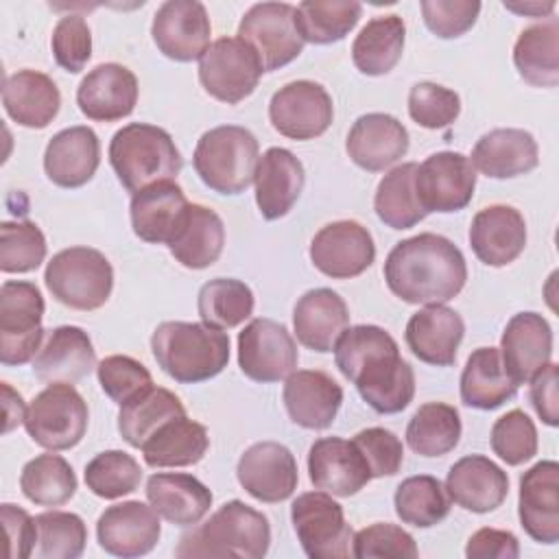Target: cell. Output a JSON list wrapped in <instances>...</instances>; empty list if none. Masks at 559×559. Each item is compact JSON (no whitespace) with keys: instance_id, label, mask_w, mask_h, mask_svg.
Here are the masks:
<instances>
[{"instance_id":"6da1fadb","label":"cell","mask_w":559,"mask_h":559,"mask_svg":"<svg viewBox=\"0 0 559 559\" xmlns=\"http://www.w3.org/2000/svg\"><path fill=\"white\" fill-rule=\"evenodd\" d=\"M334 360L376 413L393 415L413 402L415 371L384 328L367 323L347 328L334 345Z\"/></svg>"},{"instance_id":"7a4b0ae2","label":"cell","mask_w":559,"mask_h":559,"mask_svg":"<svg viewBox=\"0 0 559 559\" xmlns=\"http://www.w3.org/2000/svg\"><path fill=\"white\" fill-rule=\"evenodd\" d=\"M389 290L406 304H445L467 282V264L461 249L445 236L417 234L400 240L384 260Z\"/></svg>"},{"instance_id":"3957f363","label":"cell","mask_w":559,"mask_h":559,"mask_svg":"<svg viewBox=\"0 0 559 559\" xmlns=\"http://www.w3.org/2000/svg\"><path fill=\"white\" fill-rule=\"evenodd\" d=\"M151 349L162 371L181 384L205 382L229 362V336L207 323L164 321L151 336Z\"/></svg>"},{"instance_id":"277c9868","label":"cell","mask_w":559,"mask_h":559,"mask_svg":"<svg viewBox=\"0 0 559 559\" xmlns=\"http://www.w3.org/2000/svg\"><path fill=\"white\" fill-rule=\"evenodd\" d=\"M271 546V526L264 513L229 500L218 507L210 520L179 539L177 557H238L262 559Z\"/></svg>"},{"instance_id":"5b68a950","label":"cell","mask_w":559,"mask_h":559,"mask_svg":"<svg viewBox=\"0 0 559 559\" xmlns=\"http://www.w3.org/2000/svg\"><path fill=\"white\" fill-rule=\"evenodd\" d=\"M109 164L122 188L135 194L153 183L173 181L183 159L166 129L148 122H129L109 142Z\"/></svg>"},{"instance_id":"8992f818","label":"cell","mask_w":559,"mask_h":559,"mask_svg":"<svg viewBox=\"0 0 559 559\" xmlns=\"http://www.w3.org/2000/svg\"><path fill=\"white\" fill-rule=\"evenodd\" d=\"M260 146L255 135L238 124H221L205 131L192 155L199 179L218 194H240L255 177Z\"/></svg>"},{"instance_id":"52a82bcc","label":"cell","mask_w":559,"mask_h":559,"mask_svg":"<svg viewBox=\"0 0 559 559\" xmlns=\"http://www.w3.org/2000/svg\"><path fill=\"white\" fill-rule=\"evenodd\" d=\"M44 282L50 295L72 310L105 306L114 288L111 262L92 247H68L46 264Z\"/></svg>"},{"instance_id":"ba28073f","label":"cell","mask_w":559,"mask_h":559,"mask_svg":"<svg viewBox=\"0 0 559 559\" xmlns=\"http://www.w3.org/2000/svg\"><path fill=\"white\" fill-rule=\"evenodd\" d=\"M90 411L83 395L68 382L48 384L26 408L24 428L28 437L50 450L74 448L87 432Z\"/></svg>"},{"instance_id":"9c48e42d","label":"cell","mask_w":559,"mask_h":559,"mask_svg":"<svg viewBox=\"0 0 559 559\" xmlns=\"http://www.w3.org/2000/svg\"><path fill=\"white\" fill-rule=\"evenodd\" d=\"M44 297L33 282L9 280L0 286V362L7 367L33 360L44 341Z\"/></svg>"},{"instance_id":"30bf717a","label":"cell","mask_w":559,"mask_h":559,"mask_svg":"<svg viewBox=\"0 0 559 559\" xmlns=\"http://www.w3.org/2000/svg\"><path fill=\"white\" fill-rule=\"evenodd\" d=\"M295 535L310 559H345L352 555V526L343 507L328 491L299 493L290 504Z\"/></svg>"},{"instance_id":"8fae6325","label":"cell","mask_w":559,"mask_h":559,"mask_svg":"<svg viewBox=\"0 0 559 559\" xmlns=\"http://www.w3.org/2000/svg\"><path fill=\"white\" fill-rule=\"evenodd\" d=\"M238 37L253 48L264 72L295 61L306 44L297 26V7L288 2L253 4L238 24Z\"/></svg>"},{"instance_id":"7c38bea8","label":"cell","mask_w":559,"mask_h":559,"mask_svg":"<svg viewBox=\"0 0 559 559\" xmlns=\"http://www.w3.org/2000/svg\"><path fill=\"white\" fill-rule=\"evenodd\" d=\"M262 72L258 55L240 37L212 41L199 59V81L203 90L227 105H236L253 94Z\"/></svg>"},{"instance_id":"4fadbf2b","label":"cell","mask_w":559,"mask_h":559,"mask_svg":"<svg viewBox=\"0 0 559 559\" xmlns=\"http://www.w3.org/2000/svg\"><path fill=\"white\" fill-rule=\"evenodd\" d=\"M297 343L284 323L253 319L238 334V365L253 382H280L297 369Z\"/></svg>"},{"instance_id":"5bb4252c","label":"cell","mask_w":559,"mask_h":559,"mask_svg":"<svg viewBox=\"0 0 559 559\" xmlns=\"http://www.w3.org/2000/svg\"><path fill=\"white\" fill-rule=\"evenodd\" d=\"M476 188V168L456 151H441L417 164L415 194L426 214L463 210Z\"/></svg>"},{"instance_id":"9a60e30c","label":"cell","mask_w":559,"mask_h":559,"mask_svg":"<svg viewBox=\"0 0 559 559\" xmlns=\"http://www.w3.org/2000/svg\"><path fill=\"white\" fill-rule=\"evenodd\" d=\"M334 105L328 90L299 79L280 87L269 103V120L277 133L290 140H314L328 131Z\"/></svg>"},{"instance_id":"2e32d148","label":"cell","mask_w":559,"mask_h":559,"mask_svg":"<svg viewBox=\"0 0 559 559\" xmlns=\"http://www.w3.org/2000/svg\"><path fill=\"white\" fill-rule=\"evenodd\" d=\"M151 35L157 50L173 61H197L210 48L212 24L199 0H166L153 15Z\"/></svg>"},{"instance_id":"e0dca14e","label":"cell","mask_w":559,"mask_h":559,"mask_svg":"<svg viewBox=\"0 0 559 559\" xmlns=\"http://www.w3.org/2000/svg\"><path fill=\"white\" fill-rule=\"evenodd\" d=\"M310 260L317 271L332 280H352L373 264L376 245L360 223L334 221L314 234Z\"/></svg>"},{"instance_id":"ac0fdd59","label":"cell","mask_w":559,"mask_h":559,"mask_svg":"<svg viewBox=\"0 0 559 559\" xmlns=\"http://www.w3.org/2000/svg\"><path fill=\"white\" fill-rule=\"evenodd\" d=\"M240 487L255 500L275 504L293 496L299 483L293 452L277 441H258L249 445L236 465Z\"/></svg>"},{"instance_id":"d6986e66","label":"cell","mask_w":559,"mask_h":559,"mask_svg":"<svg viewBox=\"0 0 559 559\" xmlns=\"http://www.w3.org/2000/svg\"><path fill=\"white\" fill-rule=\"evenodd\" d=\"M162 535L159 513L140 500L107 507L96 522V537L105 552L122 559L148 555Z\"/></svg>"},{"instance_id":"ffe728a7","label":"cell","mask_w":559,"mask_h":559,"mask_svg":"<svg viewBox=\"0 0 559 559\" xmlns=\"http://www.w3.org/2000/svg\"><path fill=\"white\" fill-rule=\"evenodd\" d=\"M518 515L526 535L539 544L559 542V463L539 461L520 476Z\"/></svg>"},{"instance_id":"44dd1931","label":"cell","mask_w":559,"mask_h":559,"mask_svg":"<svg viewBox=\"0 0 559 559\" xmlns=\"http://www.w3.org/2000/svg\"><path fill=\"white\" fill-rule=\"evenodd\" d=\"M552 356V328L537 312H518L500 338V358L509 378L520 386L531 382Z\"/></svg>"},{"instance_id":"7402d4cb","label":"cell","mask_w":559,"mask_h":559,"mask_svg":"<svg viewBox=\"0 0 559 559\" xmlns=\"http://www.w3.org/2000/svg\"><path fill=\"white\" fill-rule=\"evenodd\" d=\"M310 483L338 498L358 493L369 480V467L354 445L341 437H321L308 450Z\"/></svg>"},{"instance_id":"603a6c76","label":"cell","mask_w":559,"mask_h":559,"mask_svg":"<svg viewBox=\"0 0 559 559\" xmlns=\"http://www.w3.org/2000/svg\"><path fill=\"white\" fill-rule=\"evenodd\" d=\"M138 103V79L120 63H100L76 87V105L94 122L127 118Z\"/></svg>"},{"instance_id":"cb8c5ba5","label":"cell","mask_w":559,"mask_h":559,"mask_svg":"<svg viewBox=\"0 0 559 559\" xmlns=\"http://www.w3.org/2000/svg\"><path fill=\"white\" fill-rule=\"evenodd\" d=\"M282 400L293 424L306 430H325L343 404V389L325 371L295 369L284 382Z\"/></svg>"},{"instance_id":"d4e9b609","label":"cell","mask_w":559,"mask_h":559,"mask_svg":"<svg viewBox=\"0 0 559 559\" xmlns=\"http://www.w3.org/2000/svg\"><path fill=\"white\" fill-rule=\"evenodd\" d=\"M345 151L358 168L380 173L406 155L408 131L391 114H365L352 124Z\"/></svg>"},{"instance_id":"484cf974","label":"cell","mask_w":559,"mask_h":559,"mask_svg":"<svg viewBox=\"0 0 559 559\" xmlns=\"http://www.w3.org/2000/svg\"><path fill=\"white\" fill-rule=\"evenodd\" d=\"M188 207L190 203L175 181L153 183L131 197L129 216L133 234L151 245H170Z\"/></svg>"},{"instance_id":"4316f807","label":"cell","mask_w":559,"mask_h":559,"mask_svg":"<svg viewBox=\"0 0 559 559\" xmlns=\"http://www.w3.org/2000/svg\"><path fill=\"white\" fill-rule=\"evenodd\" d=\"M469 247L487 266L511 264L526 247V223L513 205H487L472 218Z\"/></svg>"},{"instance_id":"83f0119b","label":"cell","mask_w":559,"mask_h":559,"mask_svg":"<svg viewBox=\"0 0 559 559\" xmlns=\"http://www.w3.org/2000/svg\"><path fill=\"white\" fill-rule=\"evenodd\" d=\"M443 487L450 500L461 509L489 513L504 502L509 493V476L491 459L467 454L450 467Z\"/></svg>"},{"instance_id":"f1b7e54d","label":"cell","mask_w":559,"mask_h":559,"mask_svg":"<svg viewBox=\"0 0 559 559\" xmlns=\"http://www.w3.org/2000/svg\"><path fill=\"white\" fill-rule=\"evenodd\" d=\"M253 183L260 214L266 221H277L297 203L306 183V170L293 151L271 146L258 159Z\"/></svg>"},{"instance_id":"f546056e","label":"cell","mask_w":559,"mask_h":559,"mask_svg":"<svg viewBox=\"0 0 559 559\" xmlns=\"http://www.w3.org/2000/svg\"><path fill=\"white\" fill-rule=\"evenodd\" d=\"M465 323L461 314L445 304H432L417 310L406 323V345L426 365L450 367L463 341Z\"/></svg>"},{"instance_id":"4dcf8cb0","label":"cell","mask_w":559,"mask_h":559,"mask_svg":"<svg viewBox=\"0 0 559 559\" xmlns=\"http://www.w3.org/2000/svg\"><path fill=\"white\" fill-rule=\"evenodd\" d=\"M100 164V142L85 124L61 129L44 151L46 177L59 188L85 186Z\"/></svg>"},{"instance_id":"1f68e13d","label":"cell","mask_w":559,"mask_h":559,"mask_svg":"<svg viewBox=\"0 0 559 559\" xmlns=\"http://www.w3.org/2000/svg\"><path fill=\"white\" fill-rule=\"evenodd\" d=\"M349 325L345 299L332 288L306 290L293 310V328L297 341L319 354L332 352L338 336Z\"/></svg>"},{"instance_id":"d6a6232c","label":"cell","mask_w":559,"mask_h":559,"mask_svg":"<svg viewBox=\"0 0 559 559\" xmlns=\"http://www.w3.org/2000/svg\"><path fill=\"white\" fill-rule=\"evenodd\" d=\"M96 367V352L87 332L79 325H59L33 358V373L46 382H68L85 378Z\"/></svg>"},{"instance_id":"836d02e7","label":"cell","mask_w":559,"mask_h":559,"mask_svg":"<svg viewBox=\"0 0 559 559\" xmlns=\"http://www.w3.org/2000/svg\"><path fill=\"white\" fill-rule=\"evenodd\" d=\"M146 500L175 526L199 524L212 507V491L192 474L157 472L146 480Z\"/></svg>"},{"instance_id":"e575fe53","label":"cell","mask_w":559,"mask_h":559,"mask_svg":"<svg viewBox=\"0 0 559 559\" xmlns=\"http://www.w3.org/2000/svg\"><path fill=\"white\" fill-rule=\"evenodd\" d=\"M472 166L491 179H513L539 164L535 138L524 129H491L480 135L472 151Z\"/></svg>"},{"instance_id":"d590c367","label":"cell","mask_w":559,"mask_h":559,"mask_svg":"<svg viewBox=\"0 0 559 559\" xmlns=\"http://www.w3.org/2000/svg\"><path fill=\"white\" fill-rule=\"evenodd\" d=\"M2 105L13 122L26 129H44L57 118L61 94L48 74L26 68L4 79Z\"/></svg>"},{"instance_id":"8d00e7d4","label":"cell","mask_w":559,"mask_h":559,"mask_svg":"<svg viewBox=\"0 0 559 559\" xmlns=\"http://www.w3.org/2000/svg\"><path fill=\"white\" fill-rule=\"evenodd\" d=\"M207 448L210 437L205 426L179 415L162 424L140 450L148 467H188L199 463Z\"/></svg>"},{"instance_id":"74e56055","label":"cell","mask_w":559,"mask_h":559,"mask_svg":"<svg viewBox=\"0 0 559 559\" xmlns=\"http://www.w3.org/2000/svg\"><path fill=\"white\" fill-rule=\"evenodd\" d=\"M518 384L509 378L498 347H478L461 373V402L469 408L493 411L515 397Z\"/></svg>"},{"instance_id":"f35d334b","label":"cell","mask_w":559,"mask_h":559,"mask_svg":"<svg viewBox=\"0 0 559 559\" xmlns=\"http://www.w3.org/2000/svg\"><path fill=\"white\" fill-rule=\"evenodd\" d=\"M223 245H225L223 218L205 205L190 203L177 236L168 245V251L181 266L201 271L212 266L221 258Z\"/></svg>"},{"instance_id":"ab89813d","label":"cell","mask_w":559,"mask_h":559,"mask_svg":"<svg viewBox=\"0 0 559 559\" xmlns=\"http://www.w3.org/2000/svg\"><path fill=\"white\" fill-rule=\"evenodd\" d=\"M406 26L395 13L371 17L352 44V61L367 76L391 72L404 52Z\"/></svg>"},{"instance_id":"60d3db41","label":"cell","mask_w":559,"mask_h":559,"mask_svg":"<svg viewBox=\"0 0 559 559\" xmlns=\"http://www.w3.org/2000/svg\"><path fill=\"white\" fill-rule=\"evenodd\" d=\"M518 74L535 87H555L559 83V22L548 20L524 28L513 46Z\"/></svg>"},{"instance_id":"b9f144b4","label":"cell","mask_w":559,"mask_h":559,"mask_svg":"<svg viewBox=\"0 0 559 559\" xmlns=\"http://www.w3.org/2000/svg\"><path fill=\"white\" fill-rule=\"evenodd\" d=\"M179 415H186L181 400L173 391L153 384L120 406L118 432L131 448H142L162 424Z\"/></svg>"},{"instance_id":"7bdbcfd3","label":"cell","mask_w":559,"mask_h":559,"mask_svg":"<svg viewBox=\"0 0 559 559\" xmlns=\"http://www.w3.org/2000/svg\"><path fill=\"white\" fill-rule=\"evenodd\" d=\"M459 411L445 402L421 404L406 426V443L419 456H443L459 445Z\"/></svg>"},{"instance_id":"ee69618b","label":"cell","mask_w":559,"mask_h":559,"mask_svg":"<svg viewBox=\"0 0 559 559\" xmlns=\"http://www.w3.org/2000/svg\"><path fill=\"white\" fill-rule=\"evenodd\" d=\"M415 162L400 164L389 170L376 188L373 210L378 218L391 229H411L428 216L415 194Z\"/></svg>"},{"instance_id":"f6af8a7d","label":"cell","mask_w":559,"mask_h":559,"mask_svg":"<svg viewBox=\"0 0 559 559\" xmlns=\"http://www.w3.org/2000/svg\"><path fill=\"white\" fill-rule=\"evenodd\" d=\"M253 290L234 277H214L205 282L197 297V310L203 323L216 330H231L253 314Z\"/></svg>"},{"instance_id":"bcb514c9","label":"cell","mask_w":559,"mask_h":559,"mask_svg":"<svg viewBox=\"0 0 559 559\" xmlns=\"http://www.w3.org/2000/svg\"><path fill=\"white\" fill-rule=\"evenodd\" d=\"M72 465L59 454H39L31 459L20 474L22 493L39 507H61L76 493Z\"/></svg>"},{"instance_id":"7dc6e473","label":"cell","mask_w":559,"mask_h":559,"mask_svg":"<svg viewBox=\"0 0 559 559\" xmlns=\"http://www.w3.org/2000/svg\"><path fill=\"white\" fill-rule=\"evenodd\" d=\"M395 513L404 524L428 528L439 524L450 513V496L439 478L419 474L404 478L393 496Z\"/></svg>"},{"instance_id":"c3c4849f","label":"cell","mask_w":559,"mask_h":559,"mask_svg":"<svg viewBox=\"0 0 559 559\" xmlns=\"http://www.w3.org/2000/svg\"><path fill=\"white\" fill-rule=\"evenodd\" d=\"M362 4L356 0H306L297 7V26L304 41H341L360 20Z\"/></svg>"},{"instance_id":"681fc988","label":"cell","mask_w":559,"mask_h":559,"mask_svg":"<svg viewBox=\"0 0 559 559\" xmlns=\"http://www.w3.org/2000/svg\"><path fill=\"white\" fill-rule=\"evenodd\" d=\"M39 559H76L85 550L87 528L81 515L70 511H46L35 515Z\"/></svg>"},{"instance_id":"f907efd6","label":"cell","mask_w":559,"mask_h":559,"mask_svg":"<svg viewBox=\"0 0 559 559\" xmlns=\"http://www.w3.org/2000/svg\"><path fill=\"white\" fill-rule=\"evenodd\" d=\"M142 469L138 461L122 450H105L85 465L87 489L105 500L133 493L140 487Z\"/></svg>"},{"instance_id":"816d5d0a","label":"cell","mask_w":559,"mask_h":559,"mask_svg":"<svg viewBox=\"0 0 559 559\" xmlns=\"http://www.w3.org/2000/svg\"><path fill=\"white\" fill-rule=\"evenodd\" d=\"M46 236L31 221H4L0 225V269L2 273L35 271L46 258Z\"/></svg>"},{"instance_id":"f5cc1de1","label":"cell","mask_w":559,"mask_h":559,"mask_svg":"<svg viewBox=\"0 0 559 559\" xmlns=\"http://www.w3.org/2000/svg\"><path fill=\"white\" fill-rule=\"evenodd\" d=\"M491 450L507 465H522L537 454V428L533 419L513 408L507 415L498 417L491 426Z\"/></svg>"},{"instance_id":"db71d44e","label":"cell","mask_w":559,"mask_h":559,"mask_svg":"<svg viewBox=\"0 0 559 559\" xmlns=\"http://www.w3.org/2000/svg\"><path fill=\"white\" fill-rule=\"evenodd\" d=\"M96 376L105 395L118 406L127 404L129 400L153 386L151 371L140 360L122 354L105 356L96 365Z\"/></svg>"},{"instance_id":"11a10c76","label":"cell","mask_w":559,"mask_h":559,"mask_svg":"<svg viewBox=\"0 0 559 559\" xmlns=\"http://www.w3.org/2000/svg\"><path fill=\"white\" fill-rule=\"evenodd\" d=\"M461 114V98L439 83H415L408 92V116L424 129L450 127Z\"/></svg>"},{"instance_id":"9f6ffc18","label":"cell","mask_w":559,"mask_h":559,"mask_svg":"<svg viewBox=\"0 0 559 559\" xmlns=\"http://www.w3.org/2000/svg\"><path fill=\"white\" fill-rule=\"evenodd\" d=\"M352 555L358 559L391 557V559H415L419 555L417 544L408 531L391 522H376L360 528L352 537Z\"/></svg>"},{"instance_id":"6f0895ef","label":"cell","mask_w":559,"mask_h":559,"mask_svg":"<svg viewBox=\"0 0 559 559\" xmlns=\"http://www.w3.org/2000/svg\"><path fill=\"white\" fill-rule=\"evenodd\" d=\"M50 48L57 66L70 74L81 72L92 57V33L83 15H63L52 28Z\"/></svg>"},{"instance_id":"680465c9","label":"cell","mask_w":559,"mask_h":559,"mask_svg":"<svg viewBox=\"0 0 559 559\" xmlns=\"http://www.w3.org/2000/svg\"><path fill=\"white\" fill-rule=\"evenodd\" d=\"M354 445L362 454L371 478L395 476L404 463V448L395 432L386 428H365L354 435Z\"/></svg>"},{"instance_id":"91938a15","label":"cell","mask_w":559,"mask_h":559,"mask_svg":"<svg viewBox=\"0 0 559 559\" xmlns=\"http://www.w3.org/2000/svg\"><path fill=\"white\" fill-rule=\"evenodd\" d=\"M426 26L441 39H454L467 33L480 13L478 0H421Z\"/></svg>"},{"instance_id":"94428289","label":"cell","mask_w":559,"mask_h":559,"mask_svg":"<svg viewBox=\"0 0 559 559\" xmlns=\"http://www.w3.org/2000/svg\"><path fill=\"white\" fill-rule=\"evenodd\" d=\"M0 515L7 533V557L9 559H26L35 552L37 546V524L35 518L28 515L17 504L4 502L0 504Z\"/></svg>"},{"instance_id":"6125c7cd","label":"cell","mask_w":559,"mask_h":559,"mask_svg":"<svg viewBox=\"0 0 559 559\" xmlns=\"http://www.w3.org/2000/svg\"><path fill=\"white\" fill-rule=\"evenodd\" d=\"M465 557L469 559H518L520 542L511 531L502 528H478L465 546Z\"/></svg>"},{"instance_id":"be15d7a7","label":"cell","mask_w":559,"mask_h":559,"mask_svg":"<svg viewBox=\"0 0 559 559\" xmlns=\"http://www.w3.org/2000/svg\"><path fill=\"white\" fill-rule=\"evenodd\" d=\"M531 404L546 426L559 424V367L548 362L533 380L528 391Z\"/></svg>"},{"instance_id":"e7e4bbea","label":"cell","mask_w":559,"mask_h":559,"mask_svg":"<svg viewBox=\"0 0 559 559\" xmlns=\"http://www.w3.org/2000/svg\"><path fill=\"white\" fill-rule=\"evenodd\" d=\"M2 406H4V432H11L15 426L24 424L26 406L17 391L9 386V382H2Z\"/></svg>"},{"instance_id":"03108f58","label":"cell","mask_w":559,"mask_h":559,"mask_svg":"<svg viewBox=\"0 0 559 559\" xmlns=\"http://www.w3.org/2000/svg\"><path fill=\"white\" fill-rule=\"evenodd\" d=\"M504 9L520 13V15H546V13H552L555 2H546V4H542V2H524V4L504 2Z\"/></svg>"}]
</instances>
